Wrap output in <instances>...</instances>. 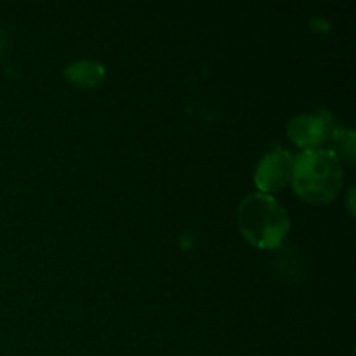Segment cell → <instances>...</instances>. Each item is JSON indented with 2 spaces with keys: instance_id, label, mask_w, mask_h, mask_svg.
Returning a JSON list of instances; mask_svg holds the SVG:
<instances>
[{
  "instance_id": "1",
  "label": "cell",
  "mask_w": 356,
  "mask_h": 356,
  "mask_svg": "<svg viewBox=\"0 0 356 356\" xmlns=\"http://www.w3.org/2000/svg\"><path fill=\"white\" fill-rule=\"evenodd\" d=\"M291 183L298 197L308 204H330L343 190L341 160L330 149H305L292 163Z\"/></svg>"
},
{
  "instance_id": "2",
  "label": "cell",
  "mask_w": 356,
  "mask_h": 356,
  "mask_svg": "<svg viewBox=\"0 0 356 356\" xmlns=\"http://www.w3.org/2000/svg\"><path fill=\"white\" fill-rule=\"evenodd\" d=\"M238 226L250 245L277 249L287 236L291 219L271 195L252 193L240 204Z\"/></svg>"
},
{
  "instance_id": "3",
  "label": "cell",
  "mask_w": 356,
  "mask_h": 356,
  "mask_svg": "<svg viewBox=\"0 0 356 356\" xmlns=\"http://www.w3.org/2000/svg\"><path fill=\"white\" fill-rule=\"evenodd\" d=\"M292 163L294 159L291 153L282 148H275L268 155L263 156L256 169V186L263 191L264 195L277 193L284 190L292 179Z\"/></svg>"
},
{
  "instance_id": "4",
  "label": "cell",
  "mask_w": 356,
  "mask_h": 356,
  "mask_svg": "<svg viewBox=\"0 0 356 356\" xmlns=\"http://www.w3.org/2000/svg\"><path fill=\"white\" fill-rule=\"evenodd\" d=\"M287 134L299 148L318 149L330 138L329 122L318 115H299L291 120Z\"/></svg>"
},
{
  "instance_id": "5",
  "label": "cell",
  "mask_w": 356,
  "mask_h": 356,
  "mask_svg": "<svg viewBox=\"0 0 356 356\" xmlns=\"http://www.w3.org/2000/svg\"><path fill=\"white\" fill-rule=\"evenodd\" d=\"M106 70L96 61H79L65 70V76L70 83L80 89H92L103 82Z\"/></svg>"
},
{
  "instance_id": "6",
  "label": "cell",
  "mask_w": 356,
  "mask_h": 356,
  "mask_svg": "<svg viewBox=\"0 0 356 356\" xmlns=\"http://www.w3.org/2000/svg\"><path fill=\"white\" fill-rule=\"evenodd\" d=\"M355 132L351 129L336 127L330 132V141H332V149L330 152L339 160H346L348 163L355 162Z\"/></svg>"
}]
</instances>
